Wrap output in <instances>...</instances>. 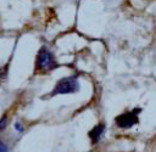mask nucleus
<instances>
[{"label": "nucleus", "mask_w": 156, "mask_h": 152, "mask_svg": "<svg viewBox=\"0 0 156 152\" xmlns=\"http://www.w3.org/2000/svg\"><path fill=\"white\" fill-rule=\"evenodd\" d=\"M57 67V63L55 61V57L52 55V52L46 49L45 46H43L38 55H37V61H35V68L39 72H49L52 71L54 68Z\"/></svg>", "instance_id": "obj_1"}, {"label": "nucleus", "mask_w": 156, "mask_h": 152, "mask_svg": "<svg viewBox=\"0 0 156 152\" xmlns=\"http://www.w3.org/2000/svg\"><path fill=\"white\" fill-rule=\"evenodd\" d=\"M78 89H79V83H78L77 78L76 77H66L57 81V84L52 91V95L72 94V92H76Z\"/></svg>", "instance_id": "obj_2"}, {"label": "nucleus", "mask_w": 156, "mask_h": 152, "mask_svg": "<svg viewBox=\"0 0 156 152\" xmlns=\"http://www.w3.org/2000/svg\"><path fill=\"white\" fill-rule=\"evenodd\" d=\"M141 112V108H134L130 112L119 114L118 117H116V124L119 128L127 129V128H132L134 124L138 123V114Z\"/></svg>", "instance_id": "obj_3"}, {"label": "nucleus", "mask_w": 156, "mask_h": 152, "mask_svg": "<svg viewBox=\"0 0 156 152\" xmlns=\"http://www.w3.org/2000/svg\"><path fill=\"white\" fill-rule=\"evenodd\" d=\"M104 131H105V125L104 124H99V125H96L95 128H93L89 131V137L91 139L93 142H98V141H100L101 136L104 135Z\"/></svg>", "instance_id": "obj_4"}, {"label": "nucleus", "mask_w": 156, "mask_h": 152, "mask_svg": "<svg viewBox=\"0 0 156 152\" xmlns=\"http://www.w3.org/2000/svg\"><path fill=\"white\" fill-rule=\"evenodd\" d=\"M7 119H6V117H4V118H1L0 119V130L1 129H4L5 126H6V124H7V122H6Z\"/></svg>", "instance_id": "obj_5"}, {"label": "nucleus", "mask_w": 156, "mask_h": 152, "mask_svg": "<svg viewBox=\"0 0 156 152\" xmlns=\"http://www.w3.org/2000/svg\"><path fill=\"white\" fill-rule=\"evenodd\" d=\"M0 152H9L7 146H6L4 142H1V141H0Z\"/></svg>", "instance_id": "obj_6"}, {"label": "nucleus", "mask_w": 156, "mask_h": 152, "mask_svg": "<svg viewBox=\"0 0 156 152\" xmlns=\"http://www.w3.org/2000/svg\"><path fill=\"white\" fill-rule=\"evenodd\" d=\"M15 129L18 131V133H21V131H23V128H22V125L20 124V123H15Z\"/></svg>", "instance_id": "obj_7"}, {"label": "nucleus", "mask_w": 156, "mask_h": 152, "mask_svg": "<svg viewBox=\"0 0 156 152\" xmlns=\"http://www.w3.org/2000/svg\"><path fill=\"white\" fill-rule=\"evenodd\" d=\"M4 77H5V72H4V69H2V68H0V80H1Z\"/></svg>", "instance_id": "obj_8"}]
</instances>
